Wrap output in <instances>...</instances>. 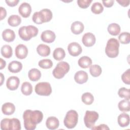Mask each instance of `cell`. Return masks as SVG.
Segmentation results:
<instances>
[{"label": "cell", "mask_w": 130, "mask_h": 130, "mask_svg": "<svg viewBox=\"0 0 130 130\" xmlns=\"http://www.w3.org/2000/svg\"><path fill=\"white\" fill-rule=\"evenodd\" d=\"M91 10L93 13L99 14L103 12L104 8L103 5L100 3L95 2L92 4L91 7Z\"/></svg>", "instance_id": "obj_35"}, {"label": "cell", "mask_w": 130, "mask_h": 130, "mask_svg": "<svg viewBox=\"0 0 130 130\" xmlns=\"http://www.w3.org/2000/svg\"><path fill=\"white\" fill-rule=\"evenodd\" d=\"M121 79L122 81L126 84H130V69H128L121 75Z\"/></svg>", "instance_id": "obj_38"}, {"label": "cell", "mask_w": 130, "mask_h": 130, "mask_svg": "<svg viewBox=\"0 0 130 130\" xmlns=\"http://www.w3.org/2000/svg\"><path fill=\"white\" fill-rule=\"evenodd\" d=\"M92 129H109V127L104 124H100L97 126H93L91 128Z\"/></svg>", "instance_id": "obj_43"}, {"label": "cell", "mask_w": 130, "mask_h": 130, "mask_svg": "<svg viewBox=\"0 0 130 130\" xmlns=\"http://www.w3.org/2000/svg\"><path fill=\"white\" fill-rule=\"evenodd\" d=\"M1 52L2 56L6 58H10L13 54L12 48L8 45H5L3 46L1 48Z\"/></svg>", "instance_id": "obj_29"}, {"label": "cell", "mask_w": 130, "mask_h": 130, "mask_svg": "<svg viewBox=\"0 0 130 130\" xmlns=\"http://www.w3.org/2000/svg\"><path fill=\"white\" fill-rule=\"evenodd\" d=\"M95 36L91 32H87L82 37V41L83 44L86 47H91L95 43Z\"/></svg>", "instance_id": "obj_12"}, {"label": "cell", "mask_w": 130, "mask_h": 130, "mask_svg": "<svg viewBox=\"0 0 130 130\" xmlns=\"http://www.w3.org/2000/svg\"><path fill=\"white\" fill-rule=\"evenodd\" d=\"M59 125V120L56 117L50 116L46 120V125L49 129H55L58 127Z\"/></svg>", "instance_id": "obj_16"}, {"label": "cell", "mask_w": 130, "mask_h": 130, "mask_svg": "<svg viewBox=\"0 0 130 130\" xmlns=\"http://www.w3.org/2000/svg\"><path fill=\"white\" fill-rule=\"evenodd\" d=\"M39 30L35 26H23L19 28L18 34L20 38L24 41H28L31 38L36 37L38 34Z\"/></svg>", "instance_id": "obj_3"}, {"label": "cell", "mask_w": 130, "mask_h": 130, "mask_svg": "<svg viewBox=\"0 0 130 130\" xmlns=\"http://www.w3.org/2000/svg\"><path fill=\"white\" fill-rule=\"evenodd\" d=\"M43 118V113L39 110H25L23 114L24 126L27 130H34L36 125L40 123Z\"/></svg>", "instance_id": "obj_1"}, {"label": "cell", "mask_w": 130, "mask_h": 130, "mask_svg": "<svg viewBox=\"0 0 130 130\" xmlns=\"http://www.w3.org/2000/svg\"><path fill=\"white\" fill-rule=\"evenodd\" d=\"M66 55V53L63 49L62 48H56L53 52V57L56 60H62Z\"/></svg>", "instance_id": "obj_28"}, {"label": "cell", "mask_w": 130, "mask_h": 130, "mask_svg": "<svg viewBox=\"0 0 130 130\" xmlns=\"http://www.w3.org/2000/svg\"><path fill=\"white\" fill-rule=\"evenodd\" d=\"M38 64L42 69H50L53 66V62L50 59H43L39 61Z\"/></svg>", "instance_id": "obj_36"}, {"label": "cell", "mask_w": 130, "mask_h": 130, "mask_svg": "<svg viewBox=\"0 0 130 130\" xmlns=\"http://www.w3.org/2000/svg\"><path fill=\"white\" fill-rule=\"evenodd\" d=\"M118 123L120 127L127 126L129 124V116L128 114L123 113L120 114L117 118Z\"/></svg>", "instance_id": "obj_18"}, {"label": "cell", "mask_w": 130, "mask_h": 130, "mask_svg": "<svg viewBox=\"0 0 130 130\" xmlns=\"http://www.w3.org/2000/svg\"><path fill=\"white\" fill-rule=\"evenodd\" d=\"M21 124L19 120L17 118L9 119V130H20Z\"/></svg>", "instance_id": "obj_27"}, {"label": "cell", "mask_w": 130, "mask_h": 130, "mask_svg": "<svg viewBox=\"0 0 130 130\" xmlns=\"http://www.w3.org/2000/svg\"><path fill=\"white\" fill-rule=\"evenodd\" d=\"M118 94L120 98H124L125 99L128 100H129V89H127L125 87H121L118 90Z\"/></svg>", "instance_id": "obj_37"}, {"label": "cell", "mask_w": 130, "mask_h": 130, "mask_svg": "<svg viewBox=\"0 0 130 130\" xmlns=\"http://www.w3.org/2000/svg\"><path fill=\"white\" fill-rule=\"evenodd\" d=\"M6 61L3 59V58H1V68L0 69L2 70L3 68H4L6 67Z\"/></svg>", "instance_id": "obj_46"}, {"label": "cell", "mask_w": 130, "mask_h": 130, "mask_svg": "<svg viewBox=\"0 0 130 130\" xmlns=\"http://www.w3.org/2000/svg\"><path fill=\"white\" fill-rule=\"evenodd\" d=\"M5 2L9 6H10V7H14V6H16L18 4L19 1V0H12V1L6 0Z\"/></svg>", "instance_id": "obj_41"}, {"label": "cell", "mask_w": 130, "mask_h": 130, "mask_svg": "<svg viewBox=\"0 0 130 130\" xmlns=\"http://www.w3.org/2000/svg\"><path fill=\"white\" fill-rule=\"evenodd\" d=\"M9 118H4L1 122V128L3 130H9Z\"/></svg>", "instance_id": "obj_40"}, {"label": "cell", "mask_w": 130, "mask_h": 130, "mask_svg": "<svg viewBox=\"0 0 130 130\" xmlns=\"http://www.w3.org/2000/svg\"><path fill=\"white\" fill-rule=\"evenodd\" d=\"M119 42L115 38L110 39L105 48V53L106 55L110 58L117 57L119 53Z\"/></svg>", "instance_id": "obj_4"}, {"label": "cell", "mask_w": 130, "mask_h": 130, "mask_svg": "<svg viewBox=\"0 0 130 130\" xmlns=\"http://www.w3.org/2000/svg\"><path fill=\"white\" fill-rule=\"evenodd\" d=\"M18 12L22 17L27 18L30 16L31 12V6L27 3H23L19 7Z\"/></svg>", "instance_id": "obj_10"}, {"label": "cell", "mask_w": 130, "mask_h": 130, "mask_svg": "<svg viewBox=\"0 0 130 130\" xmlns=\"http://www.w3.org/2000/svg\"><path fill=\"white\" fill-rule=\"evenodd\" d=\"M88 79V74L84 71H78L75 73L74 76L75 81L78 84H83L86 82Z\"/></svg>", "instance_id": "obj_15"}, {"label": "cell", "mask_w": 130, "mask_h": 130, "mask_svg": "<svg viewBox=\"0 0 130 130\" xmlns=\"http://www.w3.org/2000/svg\"><path fill=\"white\" fill-rule=\"evenodd\" d=\"M20 83L19 79L16 76H11L9 77L6 82V86L8 89L15 90L19 86Z\"/></svg>", "instance_id": "obj_13"}, {"label": "cell", "mask_w": 130, "mask_h": 130, "mask_svg": "<svg viewBox=\"0 0 130 130\" xmlns=\"http://www.w3.org/2000/svg\"><path fill=\"white\" fill-rule=\"evenodd\" d=\"M69 54L73 56H77L81 54L82 49L80 45L77 42H72L68 46Z\"/></svg>", "instance_id": "obj_9"}, {"label": "cell", "mask_w": 130, "mask_h": 130, "mask_svg": "<svg viewBox=\"0 0 130 130\" xmlns=\"http://www.w3.org/2000/svg\"><path fill=\"white\" fill-rule=\"evenodd\" d=\"M81 99L82 102L86 105H89L92 104L94 101V98L93 95L90 92L84 93L82 96Z\"/></svg>", "instance_id": "obj_33"}, {"label": "cell", "mask_w": 130, "mask_h": 130, "mask_svg": "<svg viewBox=\"0 0 130 130\" xmlns=\"http://www.w3.org/2000/svg\"><path fill=\"white\" fill-rule=\"evenodd\" d=\"M21 22L20 17L17 15H11L8 19V23L9 25L13 27L18 26Z\"/></svg>", "instance_id": "obj_26"}, {"label": "cell", "mask_w": 130, "mask_h": 130, "mask_svg": "<svg viewBox=\"0 0 130 130\" xmlns=\"http://www.w3.org/2000/svg\"><path fill=\"white\" fill-rule=\"evenodd\" d=\"M22 64L21 62L16 60H13L10 62L8 67V70L13 73L19 72L22 70Z\"/></svg>", "instance_id": "obj_17"}, {"label": "cell", "mask_w": 130, "mask_h": 130, "mask_svg": "<svg viewBox=\"0 0 130 130\" xmlns=\"http://www.w3.org/2000/svg\"><path fill=\"white\" fill-rule=\"evenodd\" d=\"M41 38L42 41L48 43H51L54 41L56 38V36L55 33L52 30H46L42 32Z\"/></svg>", "instance_id": "obj_11"}, {"label": "cell", "mask_w": 130, "mask_h": 130, "mask_svg": "<svg viewBox=\"0 0 130 130\" xmlns=\"http://www.w3.org/2000/svg\"><path fill=\"white\" fill-rule=\"evenodd\" d=\"M1 8V20H2L4 19L7 15V11L5 8L2 7H0Z\"/></svg>", "instance_id": "obj_45"}, {"label": "cell", "mask_w": 130, "mask_h": 130, "mask_svg": "<svg viewBox=\"0 0 130 130\" xmlns=\"http://www.w3.org/2000/svg\"><path fill=\"white\" fill-rule=\"evenodd\" d=\"M69 64L65 61H60L52 72L53 76L56 79H61L69 71Z\"/></svg>", "instance_id": "obj_6"}, {"label": "cell", "mask_w": 130, "mask_h": 130, "mask_svg": "<svg viewBox=\"0 0 130 130\" xmlns=\"http://www.w3.org/2000/svg\"><path fill=\"white\" fill-rule=\"evenodd\" d=\"M35 90L38 95L48 96L52 92V88L49 83L42 82L38 83L36 85Z\"/></svg>", "instance_id": "obj_7"}, {"label": "cell", "mask_w": 130, "mask_h": 130, "mask_svg": "<svg viewBox=\"0 0 130 130\" xmlns=\"http://www.w3.org/2000/svg\"><path fill=\"white\" fill-rule=\"evenodd\" d=\"M107 29L110 35L117 36L120 32V26L116 23H112L108 25Z\"/></svg>", "instance_id": "obj_25"}, {"label": "cell", "mask_w": 130, "mask_h": 130, "mask_svg": "<svg viewBox=\"0 0 130 130\" xmlns=\"http://www.w3.org/2000/svg\"><path fill=\"white\" fill-rule=\"evenodd\" d=\"M52 18V13L48 9H44L39 12H36L32 17L34 22L38 24L49 22Z\"/></svg>", "instance_id": "obj_2"}, {"label": "cell", "mask_w": 130, "mask_h": 130, "mask_svg": "<svg viewBox=\"0 0 130 130\" xmlns=\"http://www.w3.org/2000/svg\"><path fill=\"white\" fill-rule=\"evenodd\" d=\"M99 118V114L94 111H86L84 117V122L87 128H91L94 126L96 121Z\"/></svg>", "instance_id": "obj_8"}, {"label": "cell", "mask_w": 130, "mask_h": 130, "mask_svg": "<svg viewBox=\"0 0 130 130\" xmlns=\"http://www.w3.org/2000/svg\"><path fill=\"white\" fill-rule=\"evenodd\" d=\"M102 72L101 67L98 64L91 65L89 68V72L91 76L94 77L99 76Z\"/></svg>", "instance_id": "obj_32"}, {"label": "cell", "mask_w": 130, "mask_h": 130, "mask_svg": "<svg viewBox=\"0 0 130 130\" xmlns=\"http://www.w3.org/2000/svg\"><path fill=\"white\" fill-rule=\"evenodd\" d=\"M103 4L104 6L106 7L109 8L111 7L114 3V1L113 0H109V1H103Z\"/></svg>", "instance_id": "obj_42"}, {"label": "cell", "mask_w": 130, "mask_h": 130, "mask_svg": "<svg viewBox=\"0 0 130 130\" xmlns=\"http://www.w3.org/2000/svg\"><path fill=\"white\" fill-rule=\"evenodd\" d=\"M78 113L73 110H71L67 112L64 118V125L68 128H74L78 123Z\"/></svg>", "instance_id": "obj_5"}, {"label": "cell", "mask_w": 130, "mask_h": 130, "mask_svg": "<svg viewBox=\"0 0 130 130\" xmlns=\"http://www.w3.org/2000/svg\"><path fill=\"white\" fill-rule=\"evenodd\" d=\"M1 85H2L3 83V82H4V80H5V78H4V76L3 74L2 73H1Z\"/></svg>", "instance_id": "obj_47"}, {"label": "cell", "mask_w": 130, "mask_h": 130, "mask_svg": "<svg viewBox=\"0 0 130 130\" xmlns=\"http://www.w3.org/2000/svg\"><path fill=\"white\" fill-rule=\"evenodd\" d=\"M2 37L4 41L7 42H11L15 38V32L10 29H6L2 32Z\"/></svg>", "instance_id": "obj_21"}, {"label": "cell", "mask_w": 130, "mask_h": 130, "mask_svg": "<svg viewBox=\"0 0 130 130\" xmlns=\"http://www.w3.org/2000/svg\"><path fill=\"white\" fill-rule=\"evenodd\" d=\"M37 51L38 53L41 56H47L50 53V47L44 44L39 45L37 48Z\"/></svg>", "instance_id": "obj_22"}, {"label": "cell", "mask_w": 130, "mask_h": 130, "mask_svg": "<svg viewBox=\"0 0 130 130\" xmlns=\"http://www.w3.org/2000/svg\"><path fill=\"white\" fill-rule=\"evenodd\" d=\"M78 65L83 69H86L90 67L92 64L91 59L87 56H83L80 57L78 61Z\"/></svg>", "instance_id": "obj_23"}, {"label": "cell", "mask_w": 130, "mask_h": 130, "mask_svg": "<svg viewBox=\"0 0 130 130\" xmlns=\"http://www.w3.org/2000/svg\"><path fill=\"white\" fill-rule=\"evenodd\" d=\"M92 0H78L77 4L79 7L82 9H86L88 8L91 3Z\"/></svg>", "instance_id": "obj_39"}, {"label": "cell", "mask_w": 130, "mask_h": 130, "mask_svg": "<svg viewBox=\"0 0 130 130\" xmlns=\"http://www.w3.org/2000/svg\"><path fill=\"white\" fill-rule=\"evenodd\" d=\"M21 91L24 95H29L32 92V86L29 82H24L21 85Z\"/></svg>", "instance_id": "obj_30"}, {"label": "cell", "mask_w": 130, "mask_h": 130, "mask_svg": "<svg viewBox=\"0 0 130 130\" xmlns=\"http://www.w3.org/2000/svg\"><path fill=\"white\" fill-rule=\"evenodd\" d=\"M2 111L5 115H10L14 113L15 111V106L11 103H6L2 105Z\"/></svg>", "instance_id": "obj_19"}, {"label": "cell", "mask_w": 130, "mask_h": 130, "mask_svg": "<svg viewBox=\"0 0 130 130\" xmlns=\"http://www.w3.org/2000/svg\"><path fill=\"white\" fill-rule=\"evenodd\" d=\"M84 28V24L80 21H76L74 22L71 27L72 32L75 35H79L83 32Z\"/></svg>", "instance_id": "obj_20"}, {"label": "cell", "mask_w": 130, "mask_h": 130, "mask_svg": "<svg viewBox=\"0 0 130 130\" xmlns=\"http://www.w3.org/2000/svg\"><path fill=\"white\" fill-rule=\"evenodd\" d=\"M118 39L119 42L123 44H127L130 42V35L128 32H123L121 33Z\"/></svg>", "instance_id": "obj_34"}, {"label": "cell", "mask_w": 130, "mask_h": 130, "mask_svg": "<svg viewBox=\"0 0 130 130\" xmlns=\"http://www.w3.org/2000/svg\"><path fill=\"white\" fill-rule=\"evenodd\" d=\"M120 111L122 112H128L130 110V102L128 100H123L120 101L118 105Z\"/></svg>", "instance_id": "obj_31"}, {"label": "cell", "mask_w": 130, "mask_h": 130, "mask_svg": "<svg viewBox=\"0 0 130 130\" xmlns=\"http://www.w3.org/2000/svg\"><path fill=\"white\" fill-rule=\"evenodd\" d=\"M28 76L31 81H37L40 79L41 77V73L38 69L34 68L28 71Z\"/></svg>", "instance_id": "obj_24"}, {"label": "cell", "mask_w": 130, "mask_h": 130, "mask_svg": "<svg viewBox=\"0 0 130 130\" xmlns=\"http://www.w3.org/2000/svg\"><path fill=\"white\" fill-rule=\"evenodd\" d=\"M116 2L119 3L121 6H123V7H127L129 4V2L130 1L129 0L126 1V0H117Z\"/></svg>", "instance_id": "obj_44"}, {"label": "cell", "mask_w": 130, "mask_h": 130, "mask_svg": "<svg viewBox=\"0 0 130 130\" xmlns=\"http://www.w3.org/2000/svg\"><path fill=\"white\" fill-rule=\"evenodd\" d=\"M15 55L19 59L25 58L28 54V49L23 44H19L15 48Z\"/></svg>", "instance_id": "obj_14"}]
</instances>
